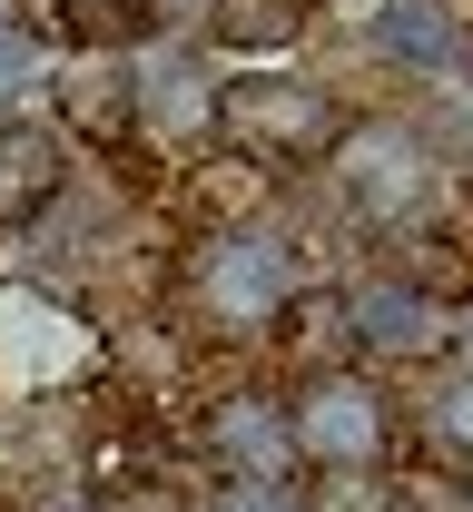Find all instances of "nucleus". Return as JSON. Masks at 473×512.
I'll return each instance as SVG.
<instances>
[{
  "mask_svg": "<svg viewBox=\"0 0 473 512\" xmlns=\"http://www.w3.org/2000/svg\"><path fill=\"white\" fill-rule=\"evenodd\" d=\"M424 444L444 453V463H473V375H454L424 404Z\"/></svg>",
  "mask_w": 473,
  "mask_h": 512,
  "instance_id": "13",
  "label": "nucleus"
},
{
  "mask_svg": "<svg viewBox=\"0 0 473 512\" xmlns=\"http://www.w3.org/2000/svg\"><path fill=\"white\" fill-rule=\"evenodd\" d=\"M345 345H365V355H444L454 345V306L434 286H405V276L355 286L345 296Z\"/></svg>",
  "mask_w": 473,
  "mask_h": 512,
  "instance_id": "5",
  "label": "nucleus"
},
{
  "mask_svg": "<svg viewBox=\"0 0 473 512\" xmlns=\"http://www.w3.org/2000/svg\"><path fill=\"white\" fill-rule=\"evenodd\" d=\"M69 197V148L40 119H0V227H30Z\"/></svg>",
  "mask_w": 473,
  "mask_h": 512,
  "instance_id": "9",
  "label": "nucleus"
},
{
  "mask_svg": "<svg viewBox=\"0 0 473 512\" xmlns=\"http://www.w3.org/2000/svg\"><path fill=\"white\" fill-rule=\"evenodd\" d=\"M30 79H40V50H30V40H20V30H0V119H20V109H10V99H20V89H30Z\"/></svg>",
  "mask_w": 473,
  "mask_h": 512,
  "instance_id": "15",
  "label": "nucleus"
},
{
  "mask_svg": "<svg viewBox=\"0 0 473 512\" xmlns=\"http://www.w3.org/2000/svg\"><path fill=\"white\" fill-rule=\"evenodd\" d=\"M385 493L395 512H473V463H424V473H395Z\"/></svg>",
  "mask_w": 473,
  "mask_h": 512,
  "instance_id": "12",
  "label": "nucleus"
},
{
  "mask_svg": "<svg viewBox=\"0 0 473 512\" xmlns=\"http://www.w3.org/2000/svg\"><path fill=\"white\" fill-rule=\"evenodd\" d=\"M375 40H385L395 60H414V69H454V60H464V30H454L444 0H385Z\"/></svg>",
  "mask_w": 473,
  "mask_h": 512,
  "instance_id": "10",
  "label": "nucleus"
},
{
  "mask_svg": "<svg viewBox=\"0 0 473 512\" xmlns=\"http://www.w3.org/2000/svg\"><path fill=\"white\" fill-rule=\"evenodd\" d=\"M89 355V325H69L40 296H0V384L10 394H40L50 375H69Z\"/></svg>",
  "mask_w": 473,
  "mask_h": 512,
  "instance_id": "7",
  "label": "nucleus"
},
{
  "mask_svg": "<svg viewBox=\"0 0 473 512\" xmlns=\"http://www.w3.org/2000/svg\"><path fill=\"white\" fill-rule=\"evenodd\" d=\"M326 168H336V188L375 217V227H405L424 217L434 197H444V168H434V148L405 138V128H345L336 148H326Z\"/></svg>",
  "mask_w": 473,
  "mask_h": 512,
  "instance_id": "4",
  "label": "nucleus"
},
{
  "mask_svg": "<svg viewBox=\"0 0 473 512\" xmlns=\"http://www.w3.org/2000/svg\"><path fill=\"white\" fill-rule=\"evenodd\" d=\"M198 512H296V483H247V473H217Z\"/></svg>",
  "mask_w": 473,
  "mask_h": 512,
  "instance_id": "14",
  "label": "nucleus"
},
{
  "mask_svg": "<svg viewBox=\"0 0 473 512\" xmlns=\"http://www.w3.org/2000/svg\"><path fill=\"white\" fill-rule=\"evenodd\" d=\"M207 30H217L227 50H276V40H296V10H286V0H217Z\"/></svg>",
  "mask_w": 473,
  "mask_h": 512,
  "instance_id": "11",
  "label": "nucleus"
},
{
  "mask_svg": "<svg viewBox=\"0 0 473 512\" xmlns=\"http://www.w3.org/2000/svg\"><path fill=\"white\" fill-rule=\"evenodd\" d=\"M345 128H355L345 99L326 79H296V69H247V79L217 89V138L247 148L257 168H306V158L336 148Z\"/></svg>",
  "mask_w": 473,
  "mask_h": 512,
  "instance_id": "1",
  "label": "nucleus"
},
{
  "mask_svg": "<svg viewBox=\"0 0 473 512\" xmlns=\"http://www.w3.org/2000/svg\"><path fill=\"white\" fill-rule=\"evenodd\" d=\"M129 119L138 128H168V138H217V79L178 50H129Z\"/></svg>",
  "mask_w": 473,
  "mask_h": 512,
  "instance_id": "6",
  "label": "nucleus"
},
{
  "mask_svg": "<svg viewBox=\"0 0 473 512\" xmlns=\"http://www.w3.org/2000/svg\"><path fill=\"white\" fill-rule=\"evenodd\" d=\"M207 453L247 483H286L296 473V444H286V404L276 394H217L207 404Z\"/></svg>",
  "mask_w": 473,
  "mask_h": 512,
  "instance_id": "8",
  "label": "nucleus"
},
{
  "mask_svg": "<svg viewBox=\"0 0 473 512\" xmlns=\"http://www.w3.org/2000/svg\"><path fill=\"white\" fill-rule=\"evenodd\" d=\"M188 296L207 306V325H237V335H267L286 306H296V256H286V237L276 227H217L198 247V266H188Z\"/></svg>",
  "mask_w": 473,
  "mask_h": 512,
  "instance_id": "3",
  "label": "nucleus"
},
{
  "mask_svg": "<svg viewBox=\"0 0 473 512\" xmlns=\"http://www.w3.org/2000/svg\"><path fill=\"white\" fill-rule=\"evenodd\" d=\"M286 444H296L306 473H375L385 444H395V414L355 365H306L296 404H286Z\"/></svg>",
  "mask_w": 473,
  "mask_h": 512,
  "instance_id": "2",
  "label": "nucleus"
}]
</instances>
